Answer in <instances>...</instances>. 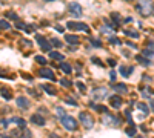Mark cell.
Returning a JSON list of instances; mask_svg holds the SVG:
<instances>
[{
	"label": "cell",
	"instance_id": "obj_4",
	"mask_svg": "<svg viewBox=\"0 0 154 138\" xmlns=\"http://www.w3.org/2000/svg\"><path fill=\"white\" fill-rule=\"evenodd\" d=\"M60 120H62L63 127H66L68 130H76V129H77V121L74 120V117L65 115V117H62Z\"/></svg>",
	"mask_w": 154,
	"mask_h": 138
},
{
	"label": "cell",
	"instance_id": "obj_16",
	"mask_svg": "<svg viewBox=\"0 0 154 138\" xmlns=\"http://www.w3.org/2000/svg\"><path fill=\"white\" fill-rule=\"evenodd\" d=\"M65 41H68L69 45H79V37L74 34H66L65 35Z\"/></svg>",
	"mask_w": 154,
	"mask_h": 138
},
{
	"label": "cell",
	"instance_id": "obj_39",
	"mask_svg": "<svg viewBox=\"0 0 154 138\" xmlns=\"http://www.w3.org/2000/svg\"><path fill=\"white\" fill-rule=\"evenodd\" d=\"M91 60H92V63H96V65H99V66H103V63H102L100 60H99V58H97V57H92V58H91Z\"/></svg>",
	"mask_w": 154,
	"mask_h": 138
},
{
	"label": "cell",
	"instance_id": "obj_5",
	"mask_svg": "<svg viewBox=\"0 0 154 138\" xmlns=\"http://www.w3.org/2000/svg\"><path fill=\"white\" fill-rule=\"evenodd\" d=\"M66 26L69 29L73 31H83V32H90V26H88L86 23H82V22H68Z\"/></svg>",
	"mask_w": 154,
	"mask_h": 138
},
{
	"label": "cell",
	"instance_id": "obj_28",
	"mask_svg": "<svg viewBox=\"0 0 154 138\" xmlns=\"http://www.w3.org/2000/svg\"><path fill=\"white\" fill-rule=\"evenodd\" d=\"M11 25L6 22V20H0V29H9Z\"/></svg>",
	"mask_w": 154,
	"mask_h": 138
},
{
	"label": "cell",
	"instance_id": "obj_48",
	"mask_svg": "<svg viewBox=\"0 0 154 138\" xmlns=\"http://www.w3.org/2000/svg\"><path fill=\"white\" fill-rule=\"evenodd\" d=\"M148 48H151V49H154V43H153V41H150V43H148Z\"/></svg>",
	"mask_w": 154,
	"mask_h": 138
},
{
	"label": "cell",
	"instance_id": "obj_40",
	"mask_svg": "<svg viewBox=\"0 0 154 138\" xmlns=\"http://www.w3.org/2000/svg\"><path fill=\"white\" fill-rule=\"evenodd\" d=\"M66 103L71 104V106H77V101H76L74 98H66Z\"/></svg>",
	"mask_w": 154,
	"mask_h": 138
},
{
	"label": "cell",
	"instance_id": "obj_24",
	"mask_svg": "<svg viewBox=\"0 0 154 138\" xmlns=\"http://www.w3.org/2000/svg\"><path fill=\"white\" fill-rule=\"evenodd\" d=\"M91 108H94L97 112H102V114H106L108 112V109L105 108V106H96L94 103H91Z\"/></svg>",
	"mask_w": 154,
	"mask_h": 138
},
{
	"label": "cell",
	"instance_id": "obj_37",
	"mask_svg": "<svg viewBox=\"0 0 154 138\" xmlns=\"http://www.w3.org/2000/svg\"><path fill=\"white\" fill-rule=\"evenodd\" d=\"M91 45H92V46H96V48H100V46H102L100 41H99V40H94V39H91Z\"/></svg>",
	"mask_w": 154,
	"mask_h": 138
},
{
	"label": "cell",
	"instance_id": "obj_36",
	"mask_svg": "<svg viewBox=\"0 0 154 138\" xmlns=\"http://www.w3.org/2000/svg\"><path fill=\"white\" fill-rule=\"evenodd\" d=\"M6 17L8 19H13V20H17V14H15V12H6Z\"/></svg>",
	"mask_w": 154,
	"mask_h": 138
},
{
	"label": "cell",
	"instance_id": "obj_1",
	"mask_svg": "<svg viewBox=\"0 0 154 138\" xmlns=\"http://www.w3.org/2000/svg\"><path fill=\"white\" fill-rule=\"evenodd\" d=\"M137 11H139L144 17H148L153 12V2L151 0H140L137 5Z\"/></svg>",
	"mask_w": 154,
	"mask_h": 138
},
{
	"label": "cell",
	"instance_id": "obj_17",
	"mask_svg": "<svg viewBox=\"0 0 154 138\" xmlns=\"http://www.w3.org/2000/svg\"><path fill=\"white\" fill-rule=\"evenodd\" d=\"M119 71H120V74H122L123 77H128L130 74L134 71V68H133V66H128V68H125V66H120V69H119Z\"/></svg>",
	"mask_w": 154,
	"mask_h": 138
},
{
	"label": "cell",
	"instance_id": "obj_35",
	"mask_svg": "<svg viewBox=\"0 0 154 138\" xmlns=\"http://www.w3.org/2000/svg\"><path fill=\"white\" fill-rule=\"evenodd\" d=\"M142 54H144V55H145L146 58H148V57H150V58H151V57H154V52H151L150 49H145L144 52H142Z\"/></svg>",
	"mask_w": 154,
	"mask_h": 138
},
{
	"label": "cell",
	"instance_id": "obj_6",
	"mask_svg": "<svg viewBox=\"0 0 154 138\" xmlns=\"http://www.w3.org/2000/svg\"><path fill=\"white\" fill-rule=\"evenodd\" d=\"M36 40H37V43H38V46L42 48L43 51H51V41H48L43 35H40V34H36Z\"/></svg>",
	"mask_w": 154,
	"mask_h": 138
},
{
	"label": "cell",
	"instance_id": "obj_51",
	"mask_svg": "<svg viewBox=\"0 0 154 138\" xmlns=\"http://www.w3.org/2000/svg\"><path fill=\"white\" fill-rule=\"evenodd\" d=\"M136 138H144V137H136Z\"/></svg>",
	"mask_w": 154,
	"mask_h": 138
},
{
	"label": "cell",
	"instance_id": "obj_50",
	"mask_svg": "<svg viewBox=\"0 0 154 138\" xmlns=\"http://www.w3.org/2000/svg\"><path fill=\"white\" fill-rule=\"evenodd\" d=\"M125 2H133V0H125Z\"/></svg>",
	"mask_w": 154,
	"mask_h": 138
},
{
	"label": "cell",
	"instance_id": "obj_25",
	"mask_svg": "<svg viewBox=\"0 0 154 138\" xmlns=\"http://www.w3.org/2000/svg\"><path fill=\"white\" fill-rule=\"evenodd\" d=\"M0 94H2V97H3L5 100H9L11 97H13V94H11L8 89H0Z\"/></svg>",
	"mask_w": 154,
	"mask_h": 138
},
{
	"label": "cell",
	"instance_id": "obj_12",
	"mask_svg": "<svg viewBox=\"0 0 154 138\" xmlns=\"http://www.w3.org/2000/svg\"><path fill=\"white\" fill-rule=\"evenodd\" d=\"M31 123H34L37 126H45V118H43L42 115H38V114H34L31 117Z\"/></svg>",
	"mask_w": 154,
	"mask_h": 138
},
{
	"label": "cell",
	"instance_id": "obj_52",
	"mask_svg": "<svg viewBox=\"0 0 154 138\" xmlns=\"http://www.w3.org/2000/svg\"><path fill=\"white\" fill-rule=\"evenodd\" d=\"M48 2H49V0H48Z\"/></svg>",
	"mask_w": 154,
	"mask_h": 138
},
{
	"label": "cell",
	"instance_id": "obj_14",
	"mask_svg": "<svg viewBox=\"0 0 154 138\" xmlns=\"http://www.w3.org/2000/svg\"><path fill=\"white\" fill-rule=\"evenodd\" d=\"M105 124H108V126H117L119 124V120L116 118V117H113V115H108V112H106V115H105Z\"/></svg>",
	"mask_w": 154,
	"mask_h": 138
},
{
	"label": "cell",
	"instance_id": "obj_43",
	"mask_svg": "<svg viewBox=\"0 0 154 138\" xmlns=\"http://www.w3.org/2000/svg\"><path fill=\"white\" fill-rule=\"evenodd\" d=\"M114 78H116V72H114V71H111V74H109V80L114 81Z\"/></svg>",
	"mask_w": 154,
	"mask_h": 138
},
{
	"label": "cell",
	"instance_id": "obj_26",
	"mask_svg": "<svg viewBox=\"0 0 154 138\" xmlns=\"http://www.w3.org/2000/svg\"><path fill=\"white\" fill-rule=\"evenodd\" d=\"M111 19L114 20V26H119V25H120V17H119L117 12H113V14H111Z\"/></svg>",
	"mask_w": 154,
	"mask_h": 138
},
{
	"label": "cell",
	"instance_id": "obj_19",
	"mask_svg": "<svg viewBox=\"0 0 154 138\" xmlns=\"http://www.w3.org/2000/svg\"><path fill=\"white\" fill-rule=\"evenodd\" d=\"M60 69H62V71L65 72V74H71L73 72V68H71V65H68V63H60Z\"/></svg>",
	"mask_w": 154,
	"mask_h": 138
},
{
	"label": "cell",
	"instance_id": "obj_33",
	"mask_svg": "<svg viewBox=\"0 0 154 138\" xmlns=\"http://www.w3.org/2000/svg\"><path fill=\"white\" fill-rule=\"evenodd\" d=\"M109 43H113V45H120V40L117 39V37H109Z\"/></svg>",
	"mask_w": 154,
	"mask_h": 138
},
{
	"label": "cell",
	"instance_id": "obj_29",
	"mask_svg": "<svg viewBox=\"0 0 154 138\" xmlns=\"http://www.w3.org/2000/svg\"><path fill=\"white\" fill-rule=\"evenodd\" d=\"M60 84H62V86H65V88H71V84H73V81L66 80V78H62V80H60Z\"/></svg>",
	"mask_w": 154,
	"mask_h": 138
},
{
	"label": "cell",
	"instance_id": "obj_3",
	"mask_svg": "<svg viewBox=\"0 0 154 138\" xmlns=\"http://www.w3.org/2000/svg\"><path fill=\"white\" fill-rule=\"evenodd\" d=\"M79 120H80V123L83 124L85 129H92V127H94V120H92V117L90 114L80 112L79 114Z\"/></svg>",
	"mask_w": 154,
	"mask_h": 138
},
{
	"label": "cell",
	"instance_id": "obj_2",
	"mask_svg": "<svg viewBox=\"0 0 154 138\" xmlns=\"http://www.w3.org/2000/svg\"><path fill=\"white\" fill-rule=\"evenodd\" d=\"M11 137L13 138H31V132L26 126H20L17 129H13Z\"/></svg>",
	"mask_w": 154,
	"mask_h": 138
},
{
	"label": "cell",
	"instance_id": "obj_47",
	"mask_svg": "<svg viewBox=\"0 0 154 138\" xmlns=\"http://www.w3.org/2000/svg\"><path fill=\"white\" fill-rule=\"evenodd\" d=\"M56 29L59 31V32H63V28H62V26H56Z\"/></svg>",
	"mask_w": 154,
	"mask_h": 138
},
{
	"label": "cell",
	"instance_id": "obj_46",
	"mask_svg": "<svg viewBox=\"0 0 154 138\" xmlns=\"http://www.w3.org/2000/svg\"><path fill=\"white\" fill-rule=\"evenodd\" d=\"M49 138H60L57 134H49Z\"/></svg>",
	"mask_w": 154,
	"mask_h": 138
},
{
	"label": "cell",
	"instance_id": "obj_9",
	"mask_svg": "<svg viewBox=\"0 0 154 138\" xmlns=\"http://www.w3.org/2000/svg\"><path fill=\"white\" fill-rule=\"evenodd\" d=\"M68 9H69V12L73 14V15H76V17H80V15H82V6H80L79 3H76V2L69 3L68 5Z\"/></svg>",
	"mask_w": 154,
	"mask_h": 138
},
{
	"label": "cell",
	"instance_id": "obj_27",
	"mask_svg": "<svg viewBox=\"0 0 154 138\" xmlns=\"http://www.w3.org/2000/svg\"><path fill=\"white\" fill-rule=\"evenodd\" d=\"M137 108H139L144 114H148V106L145 103H137Z\"/></svg>",
	"mask_w": 154,
	"mask_h": 138
},
{
	"label": "cell",
	"instance_id": "obj_32",
	"mask_svg": "<svg viewBox=\"0 0 154 138\" xmlns=\"http://www.w3.org/2000/svg\"><path fill=\"white\" fill-rule=\"evenodd\" d=\"M76 86H77V88H79V89H80V92H86V86H85V84H83V83L77 81V83H76Z\"/></svg>",
	"mask_w": 154,
	"mask_h": 138
},
{
	"label": "cell",
	"instance_id": "obj_42",
	"mask_svg": "<svg viewBox=\"0 0 154 138\" xmlns=\"http://www.w3.org/2000/svg\"><path fill=\"white\" fill-rule=\"evenodd\" d=\"M22 77H23V78H25V80H32V78H31V75H29V74H25V72H23V74H22Z\"/></svg>",
	"mask_w": 154,
	"mask_h": 138
},
{
	"label": "cell",
	"instance_id": "obj_8",
	"mask_svg": "<svg viewBox=\"0 0 154 138\" xmlns=\"http://www.w3.org/2000/svg\"><path fill=\"white\" fill-rule=\"evenodd\" d=\"M38 75L45 77V78H48V80H51V81H56V75H54V72L49 68H42L40 71H38Z\"/></svg>",
	"mask_w": 154,
	"mask_h": 138
},
{
	"label": "cell",
	"instance_id": "obj_44",
	"mask_svg": "<svg viewBox=\"0 0 154 138\" xmlns=\"http://www.w3.org/2000/svg\"><path fill=\"white\" fill-rule=\"evenodd\" d=\"M108 65H109V66H114V65H116V60H113V58H109V60H108Z\"/></svg>",
	"mask_w": 154,
	"mask_h": 138
},
{
	"label": "cell",
	"instance_id": "obj_11",
	"mask_svg": "<svg viewBox=\"0 0 154 138\" xmlns=\"http://www.w3.org/2000/svg\"><path fill=\"white\" fill-rule=\"evenodd\" d=\"M109 103H111V106L114 109H119L120 106H122V98H120L119 95H113V97L109 98Z\"/></svg>",
	"mask_w": 154,
	"mask_h": 138
},
{
	"label": "cell",
	"instance_id": "obj_38",
	"mask_svg": "<svg viewBox=\"0 0 154 138\" xmlns=\"http://www.w3.org/2000/svg\"><path fill=\"white\" fill-rule=\"evenodd\" d=\"M15 28H19V29H25V28H26V25H25V23H22V22H15Z\"/></svg>",
	"mask_w": 154,
	"mask_h": 138
},
{
	"label": "cell",
	"instance_id": "obj_31",
	"mask_svg": "<svg viewBox=\"0 0 154 138\" xmlns=\"http://www.w3.org/2000/svg\"><path fill=\"white\" fill-rule=\"evenodd\" d=\"M51 45L56 46V48H62V41L57 40V39H52V40H51Z\"/></svg>",
	"mask_w": 154,
	"mask_h": 138
},
{
	"label": "cell",
	"instance_id": "obj_7",
	"mask_svg": "<svg viewBox=\"0 0 154 138\" xmlns=\"http://www.w3.org/2000/svg\"><path fill=\"white\" fill-rule=\"evenodd\" d=\"M106 94H108V91H106L105 88H100V89H94V91L91 92V95H92V100H99V101L105 98V97H106Z\"/></svg>",
	"mask_w": 154,
	"mask_h": 138
},
{
	"label": "cell",
	"instance_id": "obj_41",
	"mask_svg": "<svg viewBox=\"0 0 154 138\" xmlns=\"http://www.w3.org/2000/svg\"><path fill=\"white\" fill-rule=\"evenodd\" d=\"M25 31H26V32H32V31H34V25H28L25 28Z\"/></svg>",
	"mask_w": 154,
	"mask_h": 138
},
{
	"label": "cell",
	"instance_id": "obj_18",
	"mask_svg": "<svg viewBox=\"0 0 154 138\" xmlns=\"http://www.w3.org/2000/svg\"><path fill=\"white\" fill-rule=\"evenodd\" d=\"M49 57L54 58V60H60V61H63V58H65V55L57 52V51H49Z\"/></svg>",
	"mask_w": 154,
	"mask_h": 138
},
{
	"label": "cell",
	"instance_id": "obj_49",
	"mask_svg": "<svg viewBox=\"0 0 154 138\" xmlns=\"http://www.w3.org/2000/svg\"><path fill=\"white\" fill-rule=\"evenodd\" d=\"M0 138H13V137H8V135H0Z\"/></svg>",
	"mask_w": 154,
	"mask_h": 138
},
{
	"label": "cell",
	"instance_id": "obj_20",
	"mask_svg": "<svg viewBox=\"0 0 154 138\" xmlns=\"http://www.w3.org/2000/svg\"><path fill=\"white\" fill-rule=\"evenodd\" d=\"M42 88L45 89V92H46V94H49V95H56V94H57L56 89H54L52 86H49V84H42Z\"/></svg>",
	"mask_w": 154,
	"mask_h": 138
},
{
	"label": "cell",
	"instance_id": "obj_34",
	"mask_svg": "<svg viewBox=\"0 0 154 138\" xmlns=\"http://www.w3.org/2000/svg\"><path fill=\"white\" fill-rule=\"evenodd\" d=\"M56 112L59 114V117H60V118H62V117H65V115H66V114H65V110H63L62 108H60V106H59V108H56Z\"/></svg>",
	"mask_w": 154,
	"mask_h": 138
},
{
	"label": "cell",
	"instance_id": "obj_21",
	"mask_svg": "<svg viewBox=\"0 0 154 138\" xmlns=\"http://www.w3.org/2000/svg\"><path fill=\"white\" fill-rule=\"evenodd\" d=\"M136 60L139 61V63H142L144 66H150V65H151V60H148V58H144V57H140V55H137Z\"/></svg>",
	"mask_w": 154,
	"mask_h": 138
},
{
	"label": "cell",
	"instance_id": "obj_15",
	"mask_svg": "<svg viewBox=\"0 0 154 138\" xmlns=\"http://www.w3.org/2000/svg\"><path fill=\"white\" fill-rule=\"evenodd\" d=\"M113 91H117L119 94H125L126 91H128V88H126V84H123V83H114L113 84Z\"/></svg>",
	"mask_w": 154,
	"mask_h": 138
},
{
	"label": "cell",
	"instance_id": "obj_45",
	"mask_svg": "<svg viewBox=\"0 0 154 138\" xmlns=\"http://www.w3.org/2000/svg\"><path fill=\"white\" fill-rule=\"evenodd\" d=\"M150 106H151V110L154 112V100H150Z\"/></svg>",
	"mask_w": 154,
	"mask_h": 138
},
{
	"label": "cell",
	"instance_id": "obj_10",
	"mask_svg": "<svg viewBox=\"0 0 154 138\" xmlns=\"http://www.w3.org/2000/svg\"><path fill=\"white\" fill-rule=\"evenodd\" d=\"M15 101H17V106H19L20 109H28V108H29V100L25 98L23 95H22V97H17V100H15Z\"/></svg>",
	"mask_w": 154,
	"mask_h": 138
},
{
	"label": "cell",
	"instance_id": "obj_22",
	"mask_svg": "<svg viewBox=\"0 0 154 138\" xmlns=\"http://www.w3.org/2000/svg\"><path fill=\"white\" fill-rule=\"evenodd\" d=\"M136 130H137V127L134 124H131L128 129H126V135L128 137H136Z\"/></svg>",
	"mask_w": 154,
	"mask_h": 138
},
{
	"label": "cell",
	"instance_id": "obj_13",
	"mask_svg": "<svg viewBox=\"0 0 154 138\" xmlns=\"http://www.w3.org/2000/svg\"><path fill=\"white\" fill-rule=\"evenodd\" d=\"M9 123H14V124H17V126H26V121H25L23 118H19V117H14V118H11V120H8V121H3L5 126L9 124Z\"/></svg>",
	"mask_w": 154,
	"mask_h": 138
},
{
	"label": "cell",
	"instance_id": "obj_23",
	"mask_svg": "<svg viewBox=\"0 0 154 138\" xmlns=\"http://www.w3.org/2000/svg\"><path fill=\"white\" fill-rule=\"evenodd\" d=\"M123 32H125L126 35L133 37V39H139V32H137V31H131V29H123Z\"/></svg>",
	"mask_w": 154,
	"mask_h": 138
},
{
	"label": "cell",
	"instance_id": "obj_30",
	"mask_svg": "<svg viewBox=\"0 0 154 138\" xmlns=\"http://www.w3.org/2000/svg\"><path fill=\"white\" fill-rule=\"evenodd\" d=\"M36 61L40 63V65H46V58L42 57V55H37V57H36Z\"/></svg>",
	"mask_w": 154,
	"mask_h": 138
}]
</instances>
